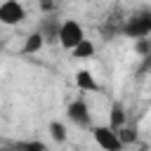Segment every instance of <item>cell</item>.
<instances>
[{
    "mask_svg": "<svg viewBox=\"0 0 151 151\" xmlns=\"http://www.w3.org/2000/svg\"><path fill=\"white\" fill-rule=\"evenodd\" d=\"M120 35L137 40V38H149L151 35V9H139L132 17L120 21Z\"/></svg>",
    "mask_w": 151,
    "mask_h": 151,
    "instance_id": "6da1fadb",
    "label": "cell"
},
{
    "mask_svg": "<svg viewBox=\"0 0 151 151\" xmlns=\"http://www.w3.org/2000/svg\"><path fill=\"white\" fill-rule=\"evenodd\" d=\"M83 38H85V28H83V24H80V21H76V19H64V21L59 24L57 42H59L66 52H71V50H73Z\"/></svg>",
    "mask_w": 151,
    "mask_h": 151,
    "instance_id": "7a4b0ae2",
    "label": "cell"
},
{
    "mask_svg": "<svg viewBox=\"0 0 151 151\" xmlns=\"http://www.w3.org/2000/svg\"><path fill=\"white\" fill-rule=\"evenodd\" d=\"M66 118H68V123H71V125H76V127H80V130H90V125H92L90 104H87L83 97L71 99V101H68V106H66Z\"/></svg>",
    "mask_w": 151,
    "mask_h": 151,
    "instance_id": "3957f363",
    "label": "cell"
},
{
    "mask_svg": "<svg viewBox=\"0 0 151 151\" xmlns=\"http://www.w3.org/2000/svg\"><path fill=\"white\" fill-rule=\"evenodd\" d=\"M90 132L94 137V144L104 151H123V142L118 137V132L111 125H90Z\"/></svg>",
    "mask_w": 151,
    "mask_h": 151,
    "instance_id": "277c9868",
    "label": "cell"
},
{
    "mask_svg": "<svg viewBox=\"0 0 151 151\" xmlns=\"http://www.w3.org/2000/svg\"><path fill=\"white\" fill-rule=\"evenodd\" d=\"M21 21H26V7L19 0H2L0 2V24L19 26Z\"/></svg>",
    "mask_w": 151,
    "mask_h": 151,
    "instance_id": "5b68a950",
    "label": "cell"
},
{
    "mask_svg": "<svg viewBox=\"0 0 151 151\" xmlns=\"http://www.w3.org/2000/svg\"><path fill=\"white\" fill-rule=\"evenodd\" d=\"M59 19L57 17H45L40 24H38V31L42 33V38H45V42H57V33H59Z\"/></svg>",
    "mask_w": 151,
    "mask_h": 151,
    "instance_id": "8992f818",
    "label": "cell"
},
{
    "mask_svg": "<svg viewBox=\"0 0 151 151\" xmlns=\"http://www.w3.org/2000/svg\"><path fill=\"white\" fill-rule=\"evenodd\" d=\"M76 87H78L80 92H99V90H101L99 83H97V78H94L87 68H80V71L76 73Z\"/></svg>",
    "mask_w": 151,
    "mask_h": 151,
    "instance_id": "52a82bcc",
    "label": "cell"
},
{
    "mask_svg": "<svg viewBox=\"0 0 151 151\" xmlns=\"http://www.w3.org/2000/svg\"><path fill=\"white\" fill-rule=\"evenodd\" d=\"M42 47H45V38H42V33L35 28L33 33L26 35V40H24V45H21V54H38Z\"/></svg>",
    "mask_w": 151,
    "mask_h": 151,
    "instance_id": "ba28073f",
    "label": "cell"
},
{
    "mask_svg": "<svg viewBox=\"0 0 151 151\" xmlns=\"http://www.w3.org/2000/svg\"><path fill=\"white\" fill-rule=\"evenodd\" d=\"M125 123H127V111H125V106H123L120 101H113L111 109H109V123H106V125H111V127L116 130V127H120V125H125Z\"/></svg>",
    "mask_w": 151,
    "mask_h": 151,
    "instance_id": "9c48e42d",
    "label": "cell"
},
{
    "mask_svg": "<svg viewBox=\"0 0 151 151\" xmlns=\"http://www.w3.org/2000/svg\"><path fill=\"white\" fill-rule=\"evenodd\" d=\"M71 54H73V59H90V57H94V42L85 35V38L71 50Z\"/></svg>",
    "mask_w": 151,
    "mask_h": 151,
    "instance_id": "30bf717a",
    "label": "cell"
},
{
    "mask_svg": "<svg viewBox=\"0 0 151 151\" xmlns=\"http://www.w3.org/2000/svg\"><path fill=\"white\" fill-rule=\"evenodd\" d=\"M47 130H50L52 142H57V144H64V142H66V137H68V130H66V125H64L61 120H50Z\"/></svg>",
    "mask_w": 151,
    "mask_h": 151,
    "instance_id": "8fae6325",
    "label": "cell"
},
{
    "mask_svg": "<svg viewBox=\"0 0 151 151\" xmlns=\"http://www.w3.org/2000/svg\"><path fill=\"white\" fill-rule=\"evenodd\" d=\"M134 50L142 54V57H149V52H151V45H149V38H137L134 40Z\"/></svg>",
    "mask_w": 151,
    "mask_h": 151,
    "instance_id": "7c38bea8",
    "label": "cell"
},
{
    "mask_svg": "<svg viewBox=\"0 0 151 151\" xmlns=\"http://www.w3.org/2000/svg\"><path fill=\"white\" fill-rule=\"evenodd\" d=\"M17 146L19 149H33V151H42L45 149L42 142H17Z\"/></svg>",
    "mask_w": 151,
    "mask_h": 151,
    "instance_id": "4fadbf2b",
    "label": "cell"
},
{
    "mask_svg": "<svg viewBox=\"0 0 151 151\" xmlns=\"http://www.w3.org/2000/svg\"><path fill=\"white\" fill-rule=\"evenodd\" d=\"M40 9L50 14L52 9H57V2H54V0H40Z\"/></svg>",
    "mask_w": 151,
    "mask_h": 151,
    "instance_id": "5bb4252c",
    "label": "cell"
}]
</instances>
